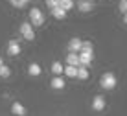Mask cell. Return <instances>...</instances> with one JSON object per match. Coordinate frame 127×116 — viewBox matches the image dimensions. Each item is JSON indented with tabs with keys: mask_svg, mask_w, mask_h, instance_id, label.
<instances>
[{
	"mask_svg": "<svg viewBox=\"0 0 127 116\" xmlns=\"http://www.w3.org/2000/svg\"><path fill=\"white\" fill-rule=\"evenodd\" d=\"M79 52H87V53H94V44L90 41H81V50Z\"/></svg>",
	"mask_w": 127,
	"mask_h": 116,
	"instance_id": "obj_15",
	"label": "cell"
},
{
	"mask_svg": "<svg viewBox=\"0 0 127 116\" xmlns=\"http://www.w3.org/2000/svg\"><path fill=\"white\" fill-rule=\"evenodd\" d=\"M4 65V61H2V55H0V66H2Z\"/></svg>",
	"mask_w": 127,
	"mask_h": 116,
	"instance_id": "obj_23",
	"label": "cell"
},
{
	"mask_svg": "<svg viewBox=\"0 0 127 116\" xmlns=\"http://www.w3.org/2000/svg\"><path fill=\"white\" fill-rule=\"evenodd\" d=\"M89 70L85 68V66H77V72H76V77L81 79V81H85V79H89Z\"/></svg>",
	"mask_w": 127,
	"mask_h": 116,
	"instance_id": "obj_13",
	"label": "cell"
},
{
	"mask_svg": "<svg viewBox=\"0 0 127 116\" xmlns=\"http://www.w3.org/2000/svg\"><path fill=\"white\" fill-rule=\"evenodd\" d=\"M28 74H30V76H33V77L41 76V74H42V68H41V65H39V63H32V65L28 66Z\"/></svg>",
	"mask_w": 127,
	"mask_h": 116,
	"instance_id": "obj_10",
	"label": "cell"
},
{
	"mask_svg": "<svg viewBox=\"0 0 127 116\" xmlns=\"http://www.w3.org/2000/svg\"><path fill=\"white\" fill-rule=\"evenodd\" d=\"M52 15H54V19H57V20L66 19V11H63L61 7H54V9H52Z\"/></svg>",
	"mask_w": 127,
	"mask_h": 116,
	"instance_id": "obj_16",
	"label": "cell"
},
{
	"mask_svg": "<svg viewBox=\"0 0 127 116\" xmlns=\"http://www.w3.org/2000/svg\"><path fill=\"white\" fill-rule=\"evenodd\" d=\"M74 6H76V2L74 0H59V6L57 7H61L63 11H70V9H74Z\"/></svg>",
	"mask_w": 127,
	"mask_h": 116,
	"instance_id": "obj_11",
	"label": "cell"
},
{
	"mask_svg": "<svg viewBox=\"0 0 127 116\" xmlns=\"http://www.w3.org/2000/svg\"><path fill=\"white\" fill-rule=\"evenodd\" d=\"M63 68H64V65L61 63V61H54V63H52V74L54 76H61L63 74Z\"/></svg>",
	"mask_w": 127,
	"mask_h": 116,
	"instance_id": "obj_12",
	"label": "cell"
},
{
	"mask_svg": "<svg viewBox=\"0 0 127 116\" xmlns=\"http://www.w3.org/2000/svg\"><path fill=\"white\" fill-rule=\"evenodd\" d=\"M66 66H79L77 53H68V55H66Z\"/></svg>",
	"mask_w": 127,
	"mask_h": 116,
	"instance_id": "obj_14",
	"label": "cell"
},
{
	"mask_svg": "<svg viewBox=\"0 0 127 116\" xmlns=\"http://www.w3.org/2000/svg\"><path fill=\"white\" fill-rule=\"evenodd\" d=\"M20 53V44H19V41H15V39H11L9 42H7V55H19Z\"/></svg>",
	"mask_w": 127,
	"mask_h": 116,
	"instance_id": "obj_5",
	"label": "cell"
},
{
	"mask_svg": "<svg viewBox=\"0 0 127 116\" xmlns=\"http://www.w3.org/2000/svg\"><path fill=\"white\" fill-rule=\"evenodd\" d=\"M11 113L13 114H17V116H26V107L22 105V103H19V101H13L11 103Z\"/></svg>",
	"mask_w": 127,
	"mask_h": 116,
	"instance_id": "obj_7",
	"label": "cell"
},
{
	"mask_svg": "<svg viewBox=\"0 0 127 116\" xmlns=\"http://www.w3.org/2000/svg\"><path fill=\"white\" fill-rule=\"evenodd\" d=\"M46 6L50 7V9H54V7L59 6V2H57V0H46Z\"/></svg>",
	"mask_w": 127,
	"mask_h": 116,
	"instance_id": "obj_22",
	"label": "cell"
},
{
	"mask_svg": "<svg viewBox=\"0 0 127 116\" xmlns=\"http://www.w3.org/2000/svg\"><path fill=\"white\" fill-rule=\"evenodd\" d=\"M89 2H94V0H89Z\"/></svg>",
	"mask_w": 127,
	"mask_h": 116,
	"instance_id": "obj_25",
	"label": "cell"
},
{
	"mask_svg": "<svg viewBox=\"0 0 127 116\" xmlns=\"http://www.w3.org/2000/svg\"><path fill=\"white\" fill-rule=\"evenodd\" d=\"M30 24L32 26H42L44 24V13H42L39 7H32L30 9Z\"/></svg>",
	"mask_w": 127,
	"mask_h": 116,
	"instance_id": "obj_2",
	"label": "cell"
},
{
	"mask_svg": "<svg viewBox=\"0 0 127 116\" xmlns=\"http://www.w3.org/2000/svg\"><path fill=\"white\" fill-rule=\"evenodd\" d=\"M24 2H30V0H24Z\"/></svg>",
	"mask_w": 127,
	"mask_h": 116,
	"instance_id": "obj_26",
	"label": "cell"
},
{
	"mask_svg": "<svg viewBox=\"0 0 127 116\" xmlns=\"http://www.w3.org/2000/svg\"><path fill=\"white\" fill-rule=\"evenodd\" d=\"M77 9L83 11V13L92 11V2H77Z\"/></svg>",
	"mask_w": 127,
	"mask_h": 116,
	"instance_id": "obj_17",
	"label": "cell"
},
{
	"mask_svg": "<svg viewBox=\"0 0 127 116\" xmlns=\"http://www.w3.org/2000/svg\"><path fill=\"white\" fill-rule=\"evenodd\" d=\"M20 35H22L26 41H33V39H35L33 26L30 24V22H22V24H20Z\"/></svg>",
	"mask_w": 127,
	"mask_h": 116,
	"instance_id": "obj_3",
	"label": "cell"
},
{
	"mask_svg": "<svg viewBox=\"0 0 127 116\" xmlns=\"http://www.w3.org/2000/svg\"><path fill=\"white\" fill-rule=\"evenodd\" d=\"M77 2H89V0H77Z\"/></svg>",
	"mask_w": 127,
	"mask_h": 116,
	"instance_id": "obj_24",
	"label": "cell"
},
{
	"mask_svg": "<svg viewBox=\"0 0 127 116\" xmlns=\"http://www.w3.org/2000/svg\"><path fill=\"white\" fill-rule=\"evenodd\" d=\"M99 85H101V88H105V90H112L116 87V76L112 72H105L101 76V79H99Z\"/></svg>",
	"mask_w": 127,
	"mask_h": 116,
	"instance_id": "obj_1",
	"label": "cell"
},
{
	"mask_svg": "<svg viewBox=\"0 0 127 116\" xmlns=\"http://www.w3.org/2000/svg\"><path fill=\"white\" fill-rule=\"evenodd\" d=\"M9 2H11L13 7H17V9H22V7H26V4H28V2H24V0H9Z\"/></svg>",
	"mask_w": 127,
	"mask_h": 116,
	"instance_id": "obj_20",
	"label": "cell"
},
{
	"mask_svg": "<svg viewBox=\"0 0 127 116\" xmlns=\"http://www.w3.org/2000/svg\"><path fill=\"white\" fill-rule=\"evenodd\" d=\"M118 9H120L122 15H125V11H127V0H120V6H118Z\"/></svg>",
	"mask_w": 127,
	"mask_h": 116,
	"instance_id": "obj_21",
	"label": "cell"
},
{
	"mask_svg": "<svg viewBox=\"0 0 127 116\" xmlns=\"http://www.w3.org/2000/svg\"><path fill=\"white\" fill-rule=\"evenodd\" d=\"M77 59H79V66H90L94 61V53H87V52H79L77 53Z\"/></svg>",
	"mask_w": 127,
	"mask_h": 116,
	"instance_id": "obj_4",
	"label": "cell"
},
{
	"mask_svg": "<svg viewBox=\"0 0 127 116\" xmlns=\"http://www.w3.org/2000/svg\"><path fill=\"white\" fill-rule=\"evenodd\" d=\"M79 50H81V39H77V37L70 39L68 41V53H79Z\"/></svg>",
	"mask_w": 127,
	"mask_h": 116,
	"instance_id": "obj_6",
	"label": "cell"
},
{
	"mask_svg": "<svg viewBox=\"0 0 127 116\" xmlns=\"http://www.w3.org/2000/svg\"><path fill=\"white\" fill-rule=\"evenodd\" d=\"M92 109L98 111V113L105 109V98H103V96H99V94L94 96V100H92Z\"/></svg>",
	"mask_w": 127,
	"mask_h": 116,
	"instance_id": "obj_8",
	"label": "cell"
},
{
	"mask_svg": "<svg viewBox=\"0 0 127 116\" xmlns=\"http://www.w3.org/2000/svg\"><path fill=\"white\" fill-rule=\"evenodd\" d=\"M9 76H11L9 66H7V65H2V66H0V77H4V79H6V77H9Z\"/></svg>",
	"mask_w": 127,
	"mask_h": 116,
	"instance_id": "obj_19",
	"label": "cell"
},
{
	"mask_svg": "<svg viewBox=\"0 0 127 116\" xmlns=\"http://www.w3.org/2000/svg\"><path fill=\"white\" fill-rule=\"evenodd\" d=\"M76 72H77V66H64L63 68V74L66 77H76Z\"/></svg>",
	"mask_w": 127,
	"mask_h": 116,
	"instance_id": "obj_18",
	"label": "cell"
},
{
	"mask_svg": "<svg viewBox=\"0 0 127 116\" xmlns=\"http://www.w3.org/2000/svg\"><path fill=\"white\" fill-rule=\"evenodd\" d=\"M50 85H52V88H55V90H63L64 88V79L61 77V76H54V79L50 81Z\"/></svg>",
	"mask_w": 127,
	"mask_h": 116,
	"instance_id": "obj_9",
	"label": "cell"
}]
</instances>
